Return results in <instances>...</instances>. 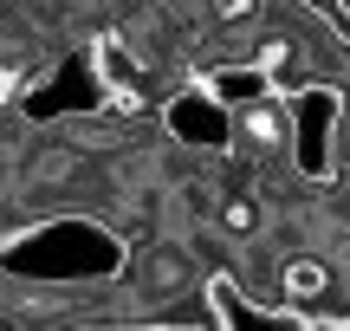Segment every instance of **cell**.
<instances>
[{
    "instance_id": "obj_6",
    "label": "cell",
    "mask_w": 350,
    "mask_h": 331,
    "mask_svg": "<svg viewBox=\"0 0 350 331\" xmlns=\"http://www.w3.org/2000/svg\"><path fill=\"white\" fill-rule=\"evenodd\" d=\"M305 7H312L318 20L338 33V46H350V0H305Z\"/></svg>"
},
{
    "instance_id": "obj_4",
    "label": "cell",
    "mask_w": 350,
    "mask_h": 331,
    "mask_svg": "<svg viewBox=\"0 0 350 331\" xmlns=\"http://www.w3.org/2000/svg\"><path fill=\"white\" fill-rule=\"evenodd\" d=\"M279 293H286L292 306H305V299H325V293H331V273L318 267L312 254H299V260H286V267H279Z\"/></svg>"
},
{
    "instance_id": "obj_5",
    "label": "cell",
    "mask_w": 350,
    "mask_h": 331,
    "mask_svg": "<svg viewBox=\"0 0 350 331\" xmlns=\"http://www.w3.org/2000/svg\"><path fill=\"white\" fill-rule=\"evenodd\" d=\"M143 280L163 286V293H182L188 286V254L182 247H150V254H143Z\"/></svg>"
},
{
    "instance_id": "obj_2",
    "label": "cell",
    "mask_w": 350,
    "mask_h": 331,
    "mask_svg": "<svg viewBox=\"0 0 350 331\" xmlns=\"http://www.w3.org/2000/svg\"><path fill=\"white\" fill-rule=\"evenodd\" d=\"M169 130L182 143H201V150H214V143H227V104L214 98L208 85L201 91H188V98H175L169 104Z\"/></svg>"
},
{
    "instance_id": "obj_3",
    "label": "cell",
    "mask_w": 350,
    "mask_h": 331,
    "mask_svg": "<svg viewBox=\"0 0 350 331\" xmlns=\"http://www.w3.org/2000/svg\"><path fill=\"white\" fill-rule=\"evenodd\" d=\"M208 91L234 111V104H260V98H273V65H221V72H208Z\"/></svg>"
},
{
    "instance_id": "obj_7",
    "label": "cell",
    "mask_w": 350,
    "mask_h": 331,
    "mask_svg": "<svg viewBox=\"0 0 350 331\" xmlns=\"http://www.w3.org/2000/svg\"><path fill=\"white\" fill-rule=\"evenodd\" d=\"M247 7H253V0H214V13H221V20H240Z\"/></svg>"
},
{
    "instance_id": "obj_1",
    "label": "cell",
    "mask_w": 350,
    "mask_h": 331,
    "mask_svg": "<svg viewBox=\"0 0 350 331\" xmlns=\"http://www.w3.org/2000/svg\"><path fill=\"white\" fill-rule=\"evenodd\" d=\"M331 130H338V91L331 85H305L292 98V156L299 176H331Z\"/></svg>"
}]
</instances>
